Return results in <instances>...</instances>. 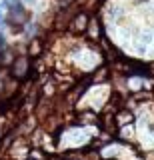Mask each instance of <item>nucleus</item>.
Returning a JSON list of instances; mask_svg holds the SVG:
<instances>
[{"mask_svg": "<svg viewBox=\"0 0 154 160\" xmlns=\"http://www.w3.org/2000/svg\"><path fill=\"white\" fill-rule=\"evenodd\" d=\"M100 160H116V158H100Z\"/></svg>", "mask_w": 154, "mask_h": 160, "instance_id": "obj_13", "label": "nucleus"}, {"mask_svg": "<svg viewBox=\"0 0 154 160\" xmlns=\"http://www.w3.org/2000/svg\"><path fill=\"white\" fill-rule=\"evenodd\" d=\"M84 34H86L88 40H94V42H98L102 36V26H100V20H98V16H90V20H88V26L86 30H84Z\"/></svg>", "mask_w": 154, "mask_h": 160, "instance_id": "obj_5", "label": "nucleus"}, {"mask_svg": "<svg viewBox=\"0 0 154 160\" xmlns=\"http://www.w3.org/2000/svg\"><path fill=\"white\" fill-rule=\"evenodd\" d=\"M116 122H118V126H124V124H132L134 122V112L132 110H128V108H118L116 110Z\"/></svg>", "mask_w": 154, "mask_h": 160, "instance_id": "obj_8", "label": "nucleus"}, {"mask_svg": "<svg viewBox=\"0 0 154 160\" xmlns=\"http://www.w3.org/2000/svg\"><path fill=\"white\" fill-rule=\"evenodd\" d=\"M44 46H46V42H44L42 38H32L30 42H28V56L30 58H40L42 56V52H44Z\"/></svg>", "mask_w": 154, "mask_h": 160, "instance_id": "obj_7", "label": "nucleus"}, {"mask_svg": "<svg viewBox=\"0 0 154 160\" xmlns=\"http://www.w3.org/2000/svg\"><path fill=\"white\" fill-rule=\"evenodd\" d=\"M28 160H30V158H28Z\"/></svg>", "mask_w": 154, "mask_h": 160, "instance_id": "obj_15", "label": "nucleus"}, {"mask_svg": "<svg viewBox=\"0 0 154 160\" xmlns=\"http://www.w3.org/2000/svg\"><path fill=\"white\" fill-rule=\"evenodd\" d=\"M152 40H154V32H152V30H144V32L140 34V42L142 44H150Z\"/></svg>", "mask_w": 154, "mask_h": 160, "instance_id": "obj_11", "label": "nucleus"}, {"mask_svg": "<svg viewBox=\"0 0 154 160\" xmlns=\"http://www.w3.org/2000/svg\"><path fill=\"white\" fill-rule=\"evenodd\" d=\"M88 20H90V14H88L86 10H78V12L72 16L68 30H70L72 34H76V36L78 34H84V30H86V26H88Z\"/></svg>", "mask_w": 154, "mask_h": 160, "instance_id": "obj_2", "label": "nucleus"}, {"mask_svg": "<svg viewBox=\"0 0 154 160\" xmlns=\"http://www.w3.org/2000/svg\"><path fill=\"white\" fill-rule=\"evenodd\" d=\"M22 2H26V4H34L36 0H22Z\"/></svg>", "mask_w": 154, "mask_h": 160, "instance_id": "obj_12", "label": "nucleus"}, {"mask_svg": "<svg viewBox=\"0 0 154 160\" xmlns=\"http://www.w3.org/2000/svg\"><path fill=\"white\" fill-rule=\"evenodd\" d=\"M74 120L78 124V126H84V124H98V114L94 112L92 108H86V110H78L76 114H74Z\"/></svg>", "mask_w": 154, "mask_h": 160, "instance_id": "obj_6", "label": "nucleus"}, {"mask_svg": "<svg viewBox=\"0 0 154 160\" xmlns=\"http://www.w3.org/2000/svg\"><path fill=\"white\" fill-rule=\"evenodd\" d=\"M104 14H106V18H110V20H122L124 18V8L120 4H110Z\"/></svg>", "mask_w": 154, "mask_h": 160, "instance_id": "obj_10", "label": "nucleus"}, {"mask_svg": "<svg viewBox=\"0 0 154 160\" xmlns=\"http://www.w3.org/2000/svg\"><path fill=\"white\" fill-rule=\"evenodd\" d=\"M0 20H2V8H0Z\"/></svg>", "mask_w": 154, "mask_h": 160, "instance_id": "obj_14", "label": "nucleus"}, {"mask_svg": "<svg viewBox=\"0 0 154 160\" xmlns=\"http://www.w3.org/2000/svg\"><path fill=\"white\" fill-rule=\"evenodd\" d=\"M8 72H10L12 78L16 80H26L28 76L32 74V62H30V56L28 54H16V58L12 60V64L8 66Z\"/></svg>", "mask_w": 154, "mask_h": 160, "instance_id": "obj_1", "label": "nucleus"}, {"mask_svg": "<svg viewBox=\"0 0 154 160\" xmlns=\"http://www.w3.org/2000/svg\"><path fill=\"white\" fill-rule=\"evenodd\" d=\"M112 76V72H110V66H96L94 68V72L88 76V80H90V86H96V84H104V82H108Z\"/></svg>", "mask_w": 154, "mask_h": 160, "instance_id": "obj_4", "label": "nucleus"}, {"mask_svg": "<svg viewBox=\"0 0 154 160\" xmlns=\"http://www.w3.org/2000/svg\"><path fill=\"white\" fill-rule=\"evenodd\" d=\"M116 136L122 140V142H130L134 138V124H124V126H118Z\"/></svg>", "mask_w": 154, "mask_h": 160, "instance_id": "obj_9", "label": "nucleus"}, {"mask_svg": "<svg viewBox=\"0 0 154 160\" xmlns=\"http://www.w3.org/2000/svg\"><path fill=\"white\" fill-rule=\"evenodd\" d=\"M98 122H100V126H102V132L110 134V136H116V132H118L116 112H106V110H102V116L98 118Z\"/></svg>", "mask_w": 154, "mask_h": 160, "instance_id": "obj_3", "label": "nucleus"}]
</instances>
